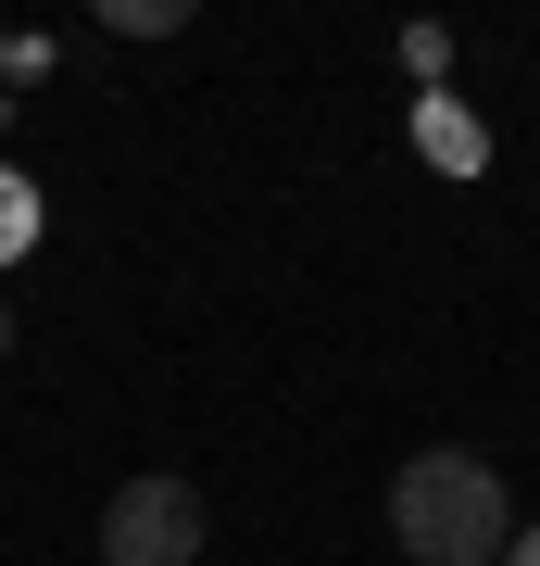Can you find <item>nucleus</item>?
Masks as SVG:
<instances>
[{
    "label": "nucleus",
    "mask_w": 540,
    "mask_h": 566,
    "mask_svg": "<svg viewBox=\"0 0 540 566\" xmlns=\"http://www.w3.org/2000/svg\"><path fill=\"white\" fill-rule=\"evenodd\" d=\"M390 528H402L415 566H490L516 542V491H502V465H478V453H415L390 479Z\"/></svg>",
    "instance_id": "obj_1"
},
{
    "label": "nucleus",
    "mask_w": 540,
    "mask_h": 566,
    "mask_svg": "<svg viewBox=\"0 0 540 566\" xmlns=\"http://www.w3.org/2000/svg\"><path fill=\"white\" fill-rule=\"evenodd\" d=\"M201 528H214V504H201L189 479H126L114 504H100V566H189L201 554Z\"/></svg>",
    "instance_id": "obj_2"
},
{
    "label": "nucleus",
    "mask_w": 540,
    "mask_h": 566,
    "mask_svg": "<svg viewBox=\"0 0 540 566\" xmlns=\"http://www.w3.org/2000/svg\"><path fill=\"white\" fill-rule=\"evenodd\" d=\"M415 151L441 164V177H478V114H465V102H441V88H427V102H415Z\"/></svg>",
    "instance_id": "obj_3"
},
{
    "label": "nucleus",
    "mask_w": 540,
    "mask_h": 566,
    "mask_svg": "<svg viewBox=\"0 0 540 566\" xmlns=\"http://www.w3.org/2000/svg\"><path fill=\"white\" fill-rule=\"evenodd\" d=\"M13 252H39V177L0 164V264H13Z\"/></svg>",
    "instance_id": "obj_4"
},
{
    "label": "nucleus",
    "mask_w": 540,
    "mask_h": 566,
    "mask_svg": "<svg viewBox=\"0 0 540 566\" xmlns=\"http://www.w3.org/2000/svg\"><path fill=\"white\" fill-rule=\"evenodd\" d=\"M100 25H114V39H163V25H177V0H114Z\"/></svg>",
    "instance_id": "obj_5"
},
{
    "label": "nucleus",
    "mask_w": 540,
    "mask_h": 566,
    "mask_svg": "<svg viewBox=\"0 0 540 566\" xmlns=\"http://www.w3.org/2000/svg\"><path fill=\"white\" fill-rule=\"evenodd\" d=\"M502 566H540V528H516V542H502Z\"/></svg>",
    "instance_id": "obj_6"
},
{
    "label": "nucleus",
    "mask_w": 540,
    "mask_h": 566,
    "mask_svg": "<svg viewBox=\"0 0 540 566\" xmlns=\"http://www.w3.org/2000/svg\"><path fill=\"white\" fill-rule=\"evenodd\" d=\"M0 353H13V303H0Z\"/></svg>",
    "instance_id": "obj_7"
}]
</instances>
